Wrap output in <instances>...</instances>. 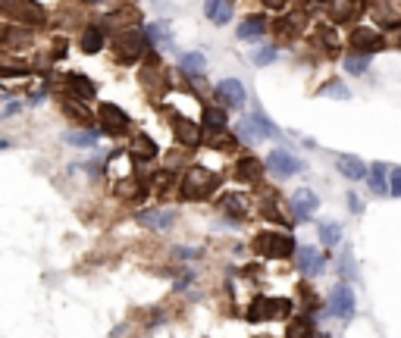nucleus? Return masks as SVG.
Segmentation results:
<instances>
[{
	"mask_svg": "<svg viewBox=\"0 0 401 338\" xmlns=\"http://www.w3.org/2000/svg\"><path fill=\"white\" fill-rule=\"evenodd\" d=\"M0 13L16 19L19 26H44L47 13L38 0H0Z\"/></svg>",
	"mask_w": 401,
	"mask_h": 338,
	"instance_id": "20e7f679",
	"label": "nucleus"
},
{
	"mask_svg": "<svg viewBox=\"0 0 401 338\" xmlns=\"http://www.w3.org/2000/svg\"><path fill=\"white\" fill-rule=\"evenodd\" d=\"M232 176L239 179V182H245V185H261L264 182V163L257 160V157H239Z\"/></svg>",
	"mask_w": 401,
	"mask_h": 338,
	"instance_id": "2eb2a0df",
	"label": "nucleus"
},
{
	"mask_svg": "<svg viewBox=\"0 0 401 338\" xmlns=\"http://www.w3.org/2000/svg\"><path fill=\"white\" fill-rule=\"evenodd\" d=\"M286 338H311V326L308 319H295L292 326H288V335Z\"/></svg>",
	"mask_w": 401,
	"mask_h": 338,
	"instance_id": "ea45409f",
	"label": "nucleus"
},
{
	"mask_svg": "<svg viewBox=\"0 0 401 338\" xmlns=\"http://www.w3.org/2000/svg\"><path fill=\"white\" fill-rule=\"evenodd\" d=\"M317 94H320V97H335V100H348V97H351V91L345 88V85L339 82V78H329V82H326Z\"/></svg>",
	"mask_w": 401,
	"mask_h": 338,
	"instance_id": "473e14b6",
	"label": "nucleus"
},
{
	"mask_svg": "<svg viewBox=\"0 0 401 338\" xmlns=\"http://www.w3.org/2000/svg\"><path fill=\"white\" fill-rule=\"evenodd\" d=\"M288 207H292V216L304 223V219H311L313 213H317L320 198L311 191V188H298V191L292 194V201H288Z\"/></svg>",
	"mask_w": 401,
	"mask_h": 338,
	"instance_id": "f8f14e48",
	"label": "nucleus"
},
{
	"mask_svg": "<svg viewBox=\"0 0 401 338\" xmlns=\"http://www.w3.org/2000/svg\"><path fill=\"white\" fill-rule=\"evenodd\" d=\"M329 310L339 319H348L351 313H355V292H351L345 282H339V285L333 288V295H329Z\"/></svg>",
	"mask_w": 401,
	"mask_h": 338,
	"instance_id": "9b49d317",
	"label": "nucleus"
},
{
	"mask_svg": "<svg viewBox=\"0 0 401 338\" xmlns=\"http://www.w3.org/2000/svg\"><path fill=\"white\" fill-rule=\"evenodd\" d=\"M214 97H217V104L223 110H241L245 107V100H248V91H245V85H241L239 78H223V82H217Z\"/></svg>",
	"mask_w": 401,
	"mask_h": 338,
	"instance_id": "423d86ee",
	"label": "nucleus"
},
{
	"mask_svg": "<svg viewBox=\"0 0 401 338\" xmlns=\"http://www.w3.org/2000/svg\"><path fill=\"white\" fill-rule=\"evenodd\" d=\"M351 47L360 51V53H376V51H382V47H386V38H382V31L360 26V28L351 31Z\"/></svg>",
	"mask_w": 401,
	"mask_h": 338,
	"instance_id": "9d476101",
	"label": "nucleus"
},
{
	"mask_svg": "<svg viewBox=\"0 0 401 338\" xmlns=\"http://www.w3.org/2000/svg\"><path fill=\"white\" fill-rule=\"evenodd\" d=\"M98 122H100V132L110 138H123L129 132V116L125 110H120L116 104H100L98 107Z\"/></svg>",
	"mask_w": 401,
	"mask_h": 338,
	"instance_id": "39448f33",
	"label": "nucleus"
},
{
	"mask_svg": "<svg viewBox=\"0 0 401 338\" xmlns=\"http://www.w3.org/2000/svg\"><path fill=\"white\" fill-rule=\"evenodd\" d=\"M116 194L125 198V201H141L147 194V185L141 182V179L125 176V179H116Z\"/></svg>",
	"mask_w": 401,
	"mask_h": 338,
	"instance_id": "a878e982",
	"label": "nucleus"
},
{
	"mask_svg": "<svg viewBox=\"0 0 401 338\" xmlns=\"http://www.w3.org/2000/svg\"><path fill=\"white\" fill-rule=\"evenodd\" d=\"M60 107H63V113H66L69 120H75L78 125H88V122L94 120V113H91V110H85L82 97H73V94H66V97L60 100Z\"/></svg>",
	"mask_w": 401,
	"mask_h": 338,
	"instance_id": "393cba45",
	"label": "nucleus"
},
{
	"mask_svg": "<svg viewBox=\"0 0 401 338\" xmlns=\"http://www.w3.org/2000/svg\"><path fill=\"white\" fill-rule=\"evenodd\" d=\"M170 172H157V176H154V191H163V188H167L170 185Z\"/></svg>",
	"mask_w": 401,
	"mask_h": 338,
	"instance_id": "a18cd8bd",
	"label": "nucleus"
},
{
	"mask_svg": "<svg viewBox=\"0 0 401 338\" xmlns=\"http://www.w3.org/2000/svg\"><path fill=\"white\" fill-rule=\"evenodd\" d=\"M389 194L401 198V169H392V179H389Z\"/></svg>",
	"mask_w": 401,
	"mask_h": 338,
	"instance_id": "79ce46f5",
	"label": "nucleus"
},
{
	"mask_svg": "<svg viewBox=\"0 0 401 338\" xmlns=\"http://www.w3.org/2000/svg\"><path fill=\"white\" fill-rule=\"evenodd\" d=\"M170 125H172V135H176V141L182 147H188V151H192V147H198L201 141H204V129L194 120H188V116H172L170 120Z\"/></svg>",
	"mask_w": 401,
	"mask_h": 338,
	"instance_id": "0eeeda50",
	"label": "nucleus"
},
{
	"mask_svg": "<svg viewBox=\"0 0 401 338\" xmlns=\"http://www.w3.org/2000/svg\"><path fill=\"white\" fill-rule=\"evenodd\" d=\"M147 41H145V31L138 26H123L113 38V57L120 66H135L141 57H147Z\"/></svg>",
	"mask_w": 401,
	"mask_h": 338,
	"instance_id": "f257e3e1",
	"label": "nucleus"
},
{
	"mask_svg": "<svg viewBox=\"0 0 401 338\" xmlns=\"http://www.w3.org/2000/svg\"><path fill=\"white\" fill-rule=\"evenodd\" d=\"M254 254L266 257V260H286L295 254V241L286 232H261L254 238Z\"/></svg>",
	"mask_w": 401,
	"mask_h": 338,
	"instance_id": "7ed1b4c3",
	"label": "nucleus"
},
{
	"mask_svg": "<svg viewBox=\"0 0 401 338\" xmlns=\"http://www.w3.org/2000/svg\"><path fill=\"white\" fill-rule=\"evenodd\" d=\"M251 120L257 122V129H261L264 138H276V135H279V129H276V125H273L270 120H266L264 110H251Z\"/></svg>",
	"mask_w": 401,
	"mask_h": 338,
	"instance_id": "c9c22d12",
	"label": "nucleus"
},
{
	"mask_svg": "<svg viewBox=\"0 0 401 338\" xmlns=\"http://www.w3.org/2000/svg\"><path fill=\"white\" fill-rule=\"evenodd\" d=\"M179 73L188 75V78H201L204 73H207V57L198 51H188L179 57Z\"/></svg>",
	"mask_w": 401,
	"mask_h": 338,
	"instance_id": "aec40b11",
	"label": "nucleus"
},
{
	"mask_svg": "<svg viewBox=\"0 0 401 338\" xmlns=\"http://www.w3.org/2000/svg\"><path fill=\"white\" fill-rule=\"evenodd\" d=\"M157 154H160V151H157V144H154L151 135H145V132L132 135V141H129V157H132V160H138V163H154Z\"/></svg>",
	"mask_w": 401,
	"mask_h": 338,
	"instance_id": "dca6fc26",
	"label": "nucleus"
},
{
	"mask_svg": "<svg viewBox=\"0 0 401 338\" xmlns=\"http://www.w3.org/2000/svg\"><path fill=\"white\" fill-rule=\"evenodd\" d=\"M311 338H329L326 332H317V335H311Z\"/></svg>",
	"mask_w": 401,
	"mask_h": 338,
	"instance_id": "de8ad7c7",
	"label": "nucleus"
},
{
	"mask_svg": "<svg viewBox=\"0 0 401 338\" xmlns=\"http://www.w3.org/2000/svg\"><path fill=\"white\" fill-rule=\"evenodd\" d=\"M266 31H270V22H266V16L254 13V16H245V19L239 22V31H235V38H239V41H261Z\"/></svg>",
	"mask_w": 401,
	"mask_h": 338,
	"instance_id": "4468645a",
	"label": "nucleus"
},
{
	"mask_svg": "<svg viewBox=\"0 0 401 338\" xmlns=\"http://www.w3.org/2000/svg\"><path fill=\"white\" fill-rule=\"evenodd\" d=\"M292 313V301L286 297H270V319H286Z\"/></svg>",
	"mask_w": 401,
	"mask_h": 338,
	"instance_id": "58836bf2",
	"label": "nucleus"
},
{
	"mask_svg": "<svg viewBox=\"0 0 401 338\" xmlns=\"http://www.w3.org/2000/svg\"><path fill=\"white\" fill-rule=\"evenodd\" d=\"M107 47V28L104 26H85L78 35V51L82 53H100Z\"/></svg>",
	"mask_w": 401,
	"mask_h": 338,
	"instance_id": "f3484780",
	"label": "nucleus"
},
{
	"mask_svg": "<svg viewBox=\"0 0 401 338\" xmlns=\"http://www.w3.org/2000/svg\"><path fill=\"white\" fill-rule=\"evenodd\" d=\"M82 4H104V0H82Z\"/></svg>",
	"mask_w": 401,
	"mask_h": 338,
	"instance_id": "09e8293b",
	"label": "nucleus"
},
{
	"mask_svg": "<svg viewBox=\"0 0 401 338\" xmlns=\"http://www.w3.org/2000/svg\"><path fill=\"white\" fill-rule=\"evenodd\" d=\"M66 88L73 97H82V100H91L94 94H98V88H94V82L85 73H69L66 75Z\"/></svg>",
	"mask_w": 401,
	"mask_h": 338,
	"instance_id": "4be33fe9",
	"label": "nucleus"
},
{
	"mask_svg": "<svg viewBox=\"0 0 401 338\" xmlns=\"http://www.w3.org/2000/svg\"><path fill=\"white\" fill-rule=\"evenodd\" d=\"M145 41H147V47H167V44H172V31H170V22H147L145 28Z\"/></svg>",
	"mask_w": 401,
	"mask_h": 338,
	"instance_id": "412c9836",
	"label": "nucleus"
},
{
	"mask_svg": "<svg viewBox=\"0 0 401 338\" xmlns=\"http://www.w3.org/2000/svg\"><path fill=\"white\" fill-rule=\"evenodd\" d=\"M320 238H323V245H326V248L339 245V238H342L339 223H323V226H320Z\"/></svg>",
	"mask_w": 401,
	"mask_h": 338,
	"instance_id": "4c0bfd02",
	"label": "nucleus"
},
{
	"mask_svg": "<svg viewBox=\"0 0 401 338\" xmlns=\"http://www.w3.org/2000/svg\"><path fill=\"white\" fill-rule=\"evenodd\" d=\"M304 26H308V10H288L282 19H276V35L282 38V41H292V38H298L304 31Z\"/></svg>",
	"mask_w": 401,
	"mask_h": 338,
	"instance_id": "1a4fd4ad",
	"label": "nucleus"
},
{
	"mask_svg": "<svg viewBox=\"0 0 401 338\" xmlns=\"http://www.w3.org/2000/svg\"><path fill=\"white\" fill-rule=\"evenodd\" d=\"M266 169H270L276 179H288V176H295V172H301L304 167H301V160H298V157H292L288 151L276 147V151L266 154Z\"/></svg>",
	"mask_w": 401,
	"mask_h": 338,
	"instance_id": "6e6552de",
	"label": "nucleus"
},
{
	"mask_svg": "<svg viewBox=\"0 0 401 338\" xmlns=\"http://www.w3.org/2000/svg\"><path fill=\"white\" fill-rule=\"evenodd\" d=\"M204 16L214 26H226L232 19V0H204Z\"/></svg>",
	"mask_w": 401,
	"mask_h": 338,
	"instance_id": "b1692460",
	"label": "nucleus"
},
{
	"mask_svg": "<svg viewBox=\"0 0 401 338\" xmlns=\"http://www.w3.org/2000/svg\"><path fill=\"white\" fill-rule=\"evenodd\" d=\"M22 100H13V104H6V110H0V120H10V116H16V113H22Z\"/></svg>",
	"mask_w": 401,
	"mask_h": 338,
	"instance_id": "c03bdc74",
	"label": "nucleus"
},
{
	"mask_svg": "<svg viewBox=\"0 0 401 338\" xmlns=\"http://www.w3.org/2000/svg\"><path fill=\"white\" fill-rule=\"evenodd\" d=\"M335 167H339V172L345 179H351V182H358V179L367 176L364 160H358V157H339V160H335Z\"/></svg>",
	"mask_w": 401,
	"mask_h": 338,
	"instance_id": "c756f323",
	"label": "nucleus"
},
{
	"mask_svg": "<svg viewBox=\"0 0 401 338\" xmlns=\"http://www.w3.org/2000/svg\"><path fill=\"white\" fill-rule=\"evenodd\" d=\"M276 57H279L276 44H266V47H261V51L251 53V63H254V66H270V63L276 60Z\"/></svg>",
	"mask_w": 401,
	"mask_h": 338,
	"instance_id": "e433bc0d",
	"label": "nucleus"
},
{
	"mask_svg": "<svg viewBox=\"0 0 401 338\" xmlns=\"http://www.w3.org/2000/svg\"><path fill=\"white\" fill-rule=\"evenodd\" d=\"M248 319L251 323H264V319H270V297H254L248 307Z\"/></svg>",
	"mask_w": 401,
	"mask_h": 338,
	"instance_id": "2f4dec72",
	"label": "nucleus"
},
{
	"mask_svg": "<svg viewBox=\"0 0 401 338\" xmlns=\"http://www.w3.org/2000/svg\"><path fill=\"white\" fill-rule=\"evenodd\" d=\"M342 66H345V73H351V75H364L367 69H370V53H360V51H351L348 57L342 60Z\"/></svg>",
	"mask_w": 401,
	"mask_h": 338,
	"instance_id": "7c9ffc66",
	"label": "nucleus"
},
{
	"mask_svg": "<svg viewBox=\"0 0 401 338\" xmlns=\"http://www.w3.org/2000/svg\"><path fill=\"white\" fill-rule=\"evenodd\" d=\"M358 13H360V6L355 4V0H345V4H335L333 19H335V22H351Z\"/></svg>",
	"mask_w": 401,
	"mask_h": 338,
	"instance_id": "f704fd0d",
	"label": "nucleus"
},
{
	"mask_svg": "<svg viewBox=\"0 0 401 338\" xmlns=\"http://www.w3.org/2000/svg\"><path fill=\"white\" fill-rule=\"evenodd\" d=\"M261 6H266V10H273V13H286L288 0H261Z\"/></svg>",
	"mask_w": 401,
	"mask_h": 338,
	"instance_id": "37998d69",
	"label": "nucleus"
},
{
	"mask_svg": "<svg viewBox=\"0 0 401 338\" xmlns=\"http://www.w3.org/2000/svg\"><path fill=\"white\" fill-rule=\"evenodd\" d=\"M235 138H239V141H245V144H251V147H254L257 141H264L261 129H257V122L251 120V116H245V120H239V122H235Z\"/></svg>",
	"mask_w": 401,
	"mask_h": 338,
	"instance_id": "c85d7f7f",
	"label": "nucleus"
},
{
	"mask_svg": "<svg viewBox=\"0 0 401 338\" xmlns=\"http://www.w3.org/2000/svg\"><path fill=\"white\" fill-rule=\"evenodd\" d=\"M201 129L207 132V135H214V132H223L226 129V110L219 104H210L201 110Z\"/></svg>",
	"mask_w": 401,
	"mask_h": 338,
	"instance_id": "5701e85b",
	"label": "nucleus"
},
{
	"mask_svg": "<svg viewBox=\"0 0 401 338\" xmlns=\"http://www.w3.org/2000/svg\"><path fill=\"white\" fill-rule=\"evenodd\" d=\"M219 210L232 219H248L251 216V201H248V194H223Z\"/></svg>",
	"mask_w": 401,
	"mask_h": 338,
	"instance_id": "a211bd4d",
	"label": "nucleus"
},
{
	"mask_svg": "<svg viewBox=\"0 0 401 338\" xmlns=\"http://www.w3.org/2000/svg\"><path fill=\"white\" fill-rule=\"evenodd\" d=\"M176 223V210H141L138 213V226L151 232H170Z\"/></svg>",
	"mask_w": 401,
	"mask_h": 338,
	"instance_id": "ddd939ff",
	"label": "nucleus"
},
{
	"mask_svg": "<svg viewBox=\"0 0 401 338\" xmlns=\"http://www.w3.org/2000/svg\"><path fill=\"white\" fill-rule=\"evenodd\" d=\"M219 188V176L207 167H192L179 182V198L182 201H204Z\"/></svg>",
	"mask_w": 401,
	"mask_h": 338,
	"instance_id": "f03ea898",
	"label": "nucleus"
},
{
	"mask_svg": "<svg viewBox=\"0 0 401 338\" xmlns=\"http://www.w3.org/2000/svg\"><path fill=\"white\" fill-rule=\"evenodd\" d=\"M98 138H100V132H91V129H85V125L69 129L66 135H63V141H66V144H73V147H94V144H98Z\"/></svg>",
	"mask_w": 401,
	"mask_h": 338,
	"instance_id": "bb28decb",
	"label": "nucleus"
},
{
	"mask_svg": "<svg viewBox=\"0 0 401 338\" xmlns=\"http://www.w3.org/2000/svg\"><path fill=\"white\" fill-rule=\"evenodd\" d=\"M172 257H176V260H194V257H201V250L198 248H176Z\"/></svg>",
	"mask_w": 401,
	"mask_h": 338,
	"instance_id": "a19ab883",
	"label": "nucleus"
},
{
	"mask_svg": "<svg viewBox=\"0 0 401 338\" xmlns=\"http://www.w3.org/2000/svg\"><path fill=\"white\" fill-rule=\"evenodd\" d=\"M326 266V257L320 254L317 248H301L298 250V270L304 273V276H317V273H323Z\"/></svg>",
	"mask_w": 401,
	"mask_h": 338,
	"instance_id": "6ab92c4d",
	"label": "nucleus"
},
{
	"mask_svg": "<svg viewBox=\"0 0 401 338\" xmlns=\"http://www.w3.org/2000/svg\"><path fill=\"white\" fill-rule=\"evenodd\" d=\"M207 144L214 147L219 154H235L239 151V138H235V132H214V135H207Z\"/></svg>",
	"mask_w": 401,
	"mask_h": 338,
	"instance_id": "cd10ccee",
	"label": "nucleus"
},
{
	"mask_svg": "<svg viewBox=\"0 0 401 338\" xmlns=\"http://www.w3.org/2000/svg\"><path fill=\"white\" fill-rule=\"evenodd\" d=\"M370 188H373V194H389L386 167H382V163H376V167L370 169Z\"/></svg>",
	"mask_w": 401,
	"mask_h": 338,
	"instance_id": "72a5a7b5",
	"label": "nucleus"
},
{
	"mask_svg": "<svg viewBox=\"0 0 401 338\" xmlns=\"http://www.w3.org/2000/svg\"><path fill=\"white\" fill-rule=\"evenodd\" d=\"M348 204H351V210H355V213H360V201H358V194H348Z\"/></svg>",
	"mask_w": 401,
	"mask_h": 338,
	"instance_id": "49530a36",
	"label": "nucleus"
}]
</instances>
